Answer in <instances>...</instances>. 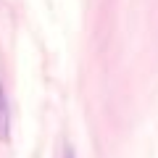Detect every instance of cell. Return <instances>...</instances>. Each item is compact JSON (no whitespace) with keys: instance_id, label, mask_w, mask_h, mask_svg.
Wrapping results in <instances>:
<instances>
[{"instance_id":"cell-1","label":"cell","mask_w":158,"mask_h":158,"mask_svg":"<svg viewBox=\"0 0 158 158\" xmlns=\"http://www.w3.org/2000/svg\"><path fill=\"white\" fill-rule=\"evenodd\" d=\"M8 135H11V106H8L6 85L0 79V140H8Z\"/></svg>"},{"instance_id":"cell-2","label":"cell","mask_w":158,"mask_h":158,"mask_svg":"<svg viewBox=\"0 0 158 158\" xmlns=\"http://www.w3.org/2000/svg\"><path fill=\"white\" fill-rule=\"evenodd\" d=\"M63 158H77V156H74V150H71V148H66V153H63Z\"/></svg>"}]
</instances>
